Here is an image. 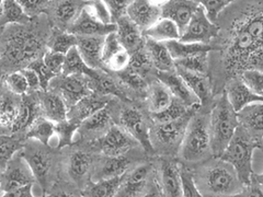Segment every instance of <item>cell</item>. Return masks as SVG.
Wrapping results in <instances>:
<instances>
[{
    "label": "cell",
    "mask_w": 263,
    "mask_h": 197,
    "mask_svg": "<svg viewBox=\"0 0 263 197\" xmlns=\"http://www.w3.org/2000/svg\"><path fill=\"white\" fill-rule=\"evenodd\" d=\"M42 115L54 123L68 120V106L63 96L56 91H45L39 94Z\"/></svg>",
    "instance_id": "cell-29"
},
{
    "label": "cell",
    "mask_w": 263,
    "mask_h": 197,
    "mask_svg": "<svg viewBox=\"0 0 263 197\" xmlns=\"http://www.w3.org/2000/svg\"><path fill=\"white\" fill-rule=\"evenodd\" d=\"M201 105L189 109L182 116L166 123H153L151 126V142L155 155L177 158L189 123Z\"/></svg>",
    "instance_id": "cell-5"
},
{
    "label": "cell",
    "mask_w": 263,
    "mask_h": 197,
    "mask_svg": "<svg viewBox=\"0 0 263 197\" xmlns=\"http://www.w3.org/2000/svg\"><path fill=\"white\" fill-rule=\"evenodd\" d=\"M111 121V110L109 109V105H106L82 122L79 131L82 137L87 139H98L99 141L113 125Z\"/></svg>",
    "instance_id": "cell-28"
},
{
    "label": "cell",
    "mask_w": 263,
    "mask_h": 197,
    "mask_svg": "<svg viewBox=\"0 0 263 197\" xmlns=\"http://www.w3.org/2000/svg\"><path fill=\"white\" fill-rule=\"evenodd\" d=\"M22 149V143L20 138L15 137L14 134H2V143H0V169L4 170L14 155Z\"/></svg>",
    "instance_id": "cell-41"
},
{
    "label": "cell",
    "mask_w": 263,
    "mask_h": 197,
    "mask_svg": "<svg viewBox=\"0 0 263 197\" xmlns=\"http://www.w3.org/2000/svg\"><path fill=\"white\" fill-rule=\"evenodd\" d=\"M194 2L204 8L211 21L216 23L219 14L236 0H194Z\"/></svg>",
    "instance_id": "cell-47"
},
{
    "label": "cell",
    "mask_w": 263,
    "mask_h": 197,
    "mask_svg": "<svg viewBox=\"0 0 263 197\" xmlns=\"http://www.w3.org/2000/svg\"><path fill=\"white\" fill-rule=\"evenodd\" d=\"M24 76H26L27 80H28V84H29V87H30V91H33V92H37L39 90H42V86H41V80L37 76V73L27 67L22 69Z\"/></svg>",
    "instance_id": "cell-54"
},
{
    "label": "cell",
    "mask_w": 263,
    "mask_h": 197,
    "mask_svg": "<svg viewBox=\"0 0 263 197\" xmlns=\"http://www.w3.org/2000/svg\"><path fill=\"white\" fill-rule=\"evenodd\" d=\"M65 57L66 55L62 53L53 52L51 49H48L43 56V61L47 66V68L51 71H53L56 76H59V75H63Z\"/></svg>",
    "instance_id": "cell-50"
},
{
    "label": "cell",
    "mask_w": 263,
    "mask_h": 197,
    "mask_svg": "<svg viewBox=\"0 0 263 197\" xmlns=\"http://www.w3.org/2000/svg\"><path fill=\"white\" fill-rule=\"evenodd\" d=\"M117 196H163L158 183L155 157L143 160L126 172Z\"/></svg>",
    "instance_id": "cell-7"
},
{
    "label": "cell",
    "mask_w": 263,
    "mask_h": 197,
    "mask_svg": "<svg viewBox=\"0 0 263 197\" xmlns=\"http://www.w3.org/2000/svg\"><path fill=\"white\" fill-rule=\"evenodd\" d=\"M200 5L194 0H170L161 7V16L174 21L182 34Z\"/></svg>",
    "instance_id": "cell-22"
},
{
    "label": "cell",
    "mask_w": 263,
    "mask_h": 197,
    "mask_svg": "<svg viewBox=\"0 0 263 197\" xmlns=\"http://www.w3.org/2000/svg\"><path fill=\"white\" fill-rule=\"evenodd\" d=\"M166 45L168 46L169 51L175 61L184 58V57L214 51V46L212 44L189 43V42H182V41L180 40L168 41V42H166Z\"/></svg>",
    "instance_id": "cell-37"
},
{
    "label": "cell",
    "mask_w": 263,
    "mask_h": 197,
    "mask_svg": "<svg viewBox=\"0 0 263 197\" xmlns=\"http://www.w3.org/2000/svg\"><path fill=\"white\" fill-rule=\"evenodd\" d=\"M156 76L169 88L174 96L182 102L185 106H187V108L201 105L199 98L192 92V90L189 88L186 82L176 70L168 72L157 71Z\"/></svg>",
    "instance_id": "cell-24"
},
{
    "label": "cell",
    "mask_w": 263,
    "mask_h": 197,
    "mask_svg": "<svg viewBox=\"0 0 263 197\" xmlns=\"http://www.w3.org/2000/svg\"><path fill=\"white\" fill-rule=\"evenodd\" d=\"M213 155L210 135V110H197L189 123L178 160L186 166H196Z\"/></svg>",
    "instance_id": "cell-3"
},
{
    "label": "cell",
    "mask_w": 263,
    "mask_h": 197,
    "mask_svg": "<svg viewBox=\"0 0 263 197\" xmlns=\"http://www.w3.org/2000/svg\"><path fill=\"white\" fill-rule=\"evenodd\" d=\"M190 108H187V106H185L180 100H178L177 97H175L174 101H172V103L166 110H163L159 113L149 114V116L153 123H166L182 116Z\"/></svg>",
    "instance_id": "cell-44"
},
{
    "label": "cell",
    "mask_w": 263,
    "mask_h": 197,
    "mask_svg": "<svg viewBox=\"0 0 263 197\" xmlns=\"http://www.w3.org/2000/svg\"><path fill=\"white\" fill-rule=\"evenodd\" d=\"M239 77L252 92L263 97V71L248 69L242 71Z\"/></svg>",
    "instance_id": "cell-48"
},
{
    "label": "cell",
    "mask_w": 263,
    "mask_h": 197,
    "mask_svg": "<svg viewBox=\"0 0 263 197\" xmlns=\"http://www.w3.org/2000/svg\"><path fill=\"white\" fill-rule=\"evenodd\" d=\"M197 188L202 196H238L243 188L235 168L220 157H214L192 167Z\"/></svg>",
    "instance_id": "cell-2"
},
{
    "label": "cell",
    "mask_w": 263,
    "mask_h": 197,
    "mask_svg": "<svg viewBox=\"0 0 263 197\" xmlns=\"http://www.w3.org/2000/svg\"><path fill=\"white\" fill-rule=\"evenodd\" d=\"M145 47L151 56L154 67L157 71L168 72L176 70V63L166 42H159L146 37Z\"/></svg>",
    "instance_id": "cell-30"
},
{
    "label": "cell",
    "mask_w": 263,
    "mask_h": 197,
    "mask_svg": "<svg viewBox=\"0 0 263 197\" xmlns=\"http://www.w3.org/2000/svg\"><path fill=\"white\" fill-rule=\"evenodd\" d=\"M77 48L90 68L105 70L102 56L105 36H77Z\"/></svg>",
    "instance_id": "cell-25"
},
{
    "label": "cell",
    "mask_w": 263,
    "mask_h": 197,
    "mask_svg": "<svg viewBox=\"0 0 263 197\" xmlns=\"http://www.w3.org/2000/svg\"><path fill=\"white\" fill-rule=\"evenodd\" d=\"M130 54L120 42L117 32H112L105 36L103 46L102 62L105 70L121 72L127 68Z\"/></svg>",
    "instance_id": "cell-18"
},
{
    "label": "cell",
    "mask_w": 263,
    "mask_h": 197,
    "mask_svg": "<svg viewBox=\"0 0 263 197\" xmlns=\"http://www.w3.org/2000/svg\"><path fill=\"white\" fill-rule=\"evenodd\" d=\"M125 175V174H124ZM124 175L108 178L96 181L90 184L84 192L85 196L91 197H112L117 196L124 180Z\"/></svg>",
    "instance_id": "cell-36"
},
{
    "label": "cell",
    "mask_w": 263,
    "mask_h": 197,
    "mask_svg": "<svg viewBox=\"0 0 263 197\" xmlns=\"http://www.w3.org/2000/svg\"><path fill=\"white\" fill-rule=\"evenodd\" d=\"M56 92H59L67 104L68 109L78 103L81 98L93 93L91 80L86 75L72 73L63 75L62 79L55 82Z\"/></svg>",
    "instance_id": "cell-14"
},
{
    "label": "cell",
    "mask_w": 263,
    "mask_h": 197,
    "mask_svg": "<svg viewBox=\"0 0 263 197\" xmlns=\"http://www.w3.org/2000/svg\"><path fill=\"white\" fill-rule=\"evenodd\" d=\"M111 13L113 23L127 15V9L133 0H103Z\"/></svg>",
    "instance_id": "cell-51"
},
{
    "label": "cell",
    "mask_w": 263,
    "mask_h": 197,
    "mask_svg": "<svg viewBox=\"0 0 263 197\" xmlns=\"http://www.w3.org/2000/svg\"><path fill=\"white\" fill-rule=\"evenodd\" d=\"M257 148L258 143L242 127L238 126L232 141L226 147L223 154L220 155L221 159L235 168L243 186L251 183L254 174L252 158Z\"/></svg>",
    "instance_id": "cell-6"
},
{
    "label": "cell",
    "mask_w": 263,
    "mask_h": 197,
    "mask_svg": "<svg viewBox=\"0 0 263 197\" xmlns=\"http://www.w3.org/2000/svg\"><path fill=\"white\" fill-rule=\"evenodd\" d=\"M4 85L11 92L18 95H26L30 91L28 80L22 70H16L8 73L7 76L4 77Z\"/></svg>",
    "instance_id": "cell-45"
},
{
    "label": "cell",
    "mask_w": 263,
    "mask_h": 197,
    "mask_svg": "<svg viewBox=\"0 0 263 197\" xmlns=\"http://www.w3.org/2000/svg\"><path fill=\"white\" fill-rule=\"evenodd\" d=\"M149 2H151L153 5L161 8V7H163L166 4H168V3L170 2V0H149Z\"/></svg>",
    "instance_id": "cell-56"
},
{
    "label": "cell",
    "mask_w": 263,
    "mask_h": 197,
    "mask_svg": "<svg viewBox=\"0 0 263 197\" xmlns=\"http://www.w3.org/2000/svg\"><path fill=\"white\" fill-rule=\"evenodd\" d=\"M33 186H34V183H30L26 184L23 186H20L15 190L8 192L3 197H33L34 194H33Z\"/></svg>",
    "instance_id": "cell-55"
},
{
    "label": "cell",
    "mask_w": 263,
    "mask_h": 197,
    "mask_svg": "<svg viewBox=\"0 0 263 197\" xmlns=\"http://www.w3.org/2000/svg\"><path fill=\"white\" fill-rule=\"evenodd\" d=\"M238 123L237 112L223 91L210 109V135L214 157H220L235 135Z\"/></svg>",
    "instance_id": "cell-4"
},
{
    "label": "cell",
    "mask_w": 263,
    "mask_h": 197,
    "mask_svg": "<svg viewBox=\"0 0 263 197\" xmlns=\"http://www.w3.org/2000/svg\"><path fill=\"white\" fill-rule=\"evenodd\" d=\"M127 15L143 32L161 19V8L153 5L149 0H133L127 9Z\"/></svg>",
    "instance_id": "cell-27"
},
{
    "label": "cell",
    "mask_w": 263,
    "mask_h": 197,
    "mask_svg": "<svg viewBox=\"0 0 263 197\" xmlns=\"http://www.w3.org/2000/svg\"><path fill=\"white\" fill-rule=\"evenodd\" d=\"M180 174L182 193L185 197H201V193L196 186L192 167L180 162Z\"/></svg>",
    "instance_id": "cell-46"
},
{
    "label": "cell",
    "mask_w": 263,
    "mask_h": 197,
    "mask_svg": "<svg viewBox=\"0 0 263 197\" xmlns=\"http://www.w3.org/2000/svg\"><path fill=\"white\" fill-rule=\"evenodd\" d=\"M253 179H254V181H256L257 183H259L263 187V173H261V174H256V173H254L253 174Z\"/></svg>",
    "instance_id": "cell-57"
},
{
    "label": "cell",
    "mask_w": 263,
    "mask_h": 197,
    "mask_svg": "<svg viewBox=\"0 0 263 197\" xmlns=\"http://www.w3.org/2000/svg\"><path fill=\"white\" fill-rule=\"evenodd\" d=\"M115 31H117V24H105L99 20L90 10L88 4L68 30V32L76 36H106Z\"/></svg>",
    "instance_id": "cell-17"
},
{
    "label": "cell",
    "mask_w": 263,
    "mask_h": 197,
    "mask_svg": "<svg viewBox=\"0 0 263 197\" xmlns=\"http://www.w3.org/2000/svg\"><path fill=\"white\" fill-rule=\"evenodd\" d=\"M99 147L104 155H110V157L124 155L132 149L142 148L141 144L121 125H112L99 139Z\"/></svg>",
    "instance_id": "cell-13"
},
{
    "label": "cell",
    "mask_w": 263,
    "mask_h": 197,
    "mask_svg": "<svg viewBox=\"0 0 263 197\" xmlns=\"http://www.w3.org/2000/svg\"><path fill=\"white\" fill-rule=\"evenodd\" d=\"M145 37L152 38L159 42H168V41L180 40L181 33L177 24L167 18H161L149 29L144 31Z\"/></svg>",
    "instance_id": "cell-34"
},
{
    "label": "cell",
    "mask_w": 263,
    "mask_h": 197,
    "mask_svg": "<svg viewBox=\"0 0 263 197\" xmlns=\"http://www.w3.org/2000/svg\"><path fill=\"white\" fill-rule=\"evenodd\" d=\"M120 125L141 144L147 155L155 157V151L151 142L152 120L144 104L142 108L135 105L123 108L120 114Z\"/></svg>",
    "instance_id": "cell-8"
},
{
    "label": "cell",
    "mask_w": 263,
    "mask_h": 197,
    "mask_svg": "<svg viewBox=\"0 0 263 197\" xmlns=\"http://www.w3.org/2000/svg\"><path fill=\"white\" fill-rule=\"evenodd\" d=\"M224 92L236 112H239L250 103L263 102V97L252 92L239 76L229 79L226 82Z\"/></svg>",
    "instance_id": "cell-21"
},
{
    "label": "cell",
    "mask_w": 263,
    "mask_h": 197,
    "mask_svg": "<svg viewBox=\"0 0 263 197\" xmlns=\"http://www.w3.org/2000/svg\"><path fill=\"white\" fill-rule=\"evenodd\" d=\"M102 96H96L95 92L87 95L86 97L76 103L68 110V120L81 124L82 122L91 116L99 110L108 105V98Z\"/></svg>",
    "instance_id": "cell-31"
},
{
    "label": "cell",
    "mask_w": 263,
    "mask_h": 197,
    "mask_svg": "<svg viewBox=\"0 0 263 197\" xmlns=\"http://www.w3.org/2000/svg\"><path fill=\"white\" fill-rule=\"evenodd\" d=\"M174 98L175 96L169 88L160 81L157 76H155L148 85L144 105L149 114L159 113L166 110L174 101Z\"/></svg>",
    "instance_id": "cell-20"
},
{
    "label": "cell",
    "mask_w": 263,
    "mask_h": 197,
    "mask_svg": "<svg viewBox=\"0 0 263 197\" xmlns=\"http://www.w3.org/2000/svg\"><path fill=\"white\" fill-rule=\"evenodd\" d=\"M72 73H80V75H86L90 79L97 76L98 70L90 68L82 58L77 46L72 47L70 51L66 54L65 64L63 69V75H72Z\"/></svg>",
    "instance_id": "cell-38"
},
{
    "label": "cell",
    "mask_w": 263,
    "mask_h": 197,
    "mask_svg": "<svg viewBox=\"0 0 263 197\" xmlns=\"http://www.w3.org/2000/svg\"><path fill=\"white\" fill-rule=\"evenodd\" d=\"M88 7L92 13L97 16V18L102 21L105 24H111L113 23L111 13L108 9V7L104 4L103 0H89Z\"/></svg>",
    "instance_id": "cell-53"
},
{
    "label": "cell",
    "mask_w": 263,
    "mask_h": 197,
    "mask_svg": "<svg viewBox=\"0 0 263 197\" xmlns=\"http://www.w3.org/2000/svg\"><path fill=\"white\" fill-rule=\"evenodd\" d=\"M45 147L47 146L37 142V144L26 146L22 150L23 157L29 163L33 174L36 179V182L42 186L43 191L46 190L47 180L52 168V155L47 149H45Z\"/></svg>",
    "instance_id": "cell-15"
},
{
    "label": "cell",
    "mask_w": 263,
    "mask_h": 197,
    "mask_svg": "<svg viewBox=\"0 0 263 197\" xmlns=\"http://www.w3.org/2000/svg\"><path fill=\"white\" fill-rule=\"evenodd\" d=\"M36 179L33 174L29 163L23 157L22 151H20L7 163L6 168L2 170V180H0L2 196L20 186L34 183Z\"/></svg>",
    "instance_id": "cell-11"
},
{
    "label": "cell",
    "mask_w": 263,
    "mask_h": 197,
    "mask_svg": "<svg viewBox=\"0 0 263 197\" xmlns=\"http://www.w3.org/2000/svg\"><path fill=\"white\" fill-rule=\"evenodd\" d=\"M28 67L37 73V76L41 80V86H42V91L47 90V88L51 86V82L53 81V79L56 77L55 73L47 68V66L43 61V57L42 58L34 61L32 64H30Z\"/></svg>",
    "instance_id": "cell-49"
},
{
    "label": "cell",
    "mask_w": 263,
    "mask_h": 197,
    "mask_svg": "<svg viewBox=\"0 0 263 197\" xmlns=\"http://www.w3.org/2000/svg\"><path fill=\"white\" fill-rule=\"evenodd\" d=\"M89 0H51L45 14L53 28L68 31Z\"/></svg>",
    "instance_id": "cell-12"
},
{
    "label": "cell",
    "mask_w": 263,
    "mask_h": 197,
    "mask_svg": "<svg viewBox=\"0 0 263 197\" xmlns=\"http://www.w3.org/2000/svg\"><path fill=\"white\" fill-rule=\"evenodd\" d=\"M78 37L73 35L72 33L61 30L57 28L52 29L51 36L48 38V49L53 52L62 53L64 55L67 54L72 47L77 46Z\"/></svg>",
    "instance_id": "cell-39"
},
{
    "label": "cell",
    "mask_w": 263,
    "mask_h": 197,
    "mask_svg": "<svg viewBox=\"0 0 263 197\" xmlns=\"http://www.w3.org/2000/svg\"><path fill=\"white\" fill-rule=\"evenodd\" d=\"M237 116L239 126L259 143L263 137V102L248 104L237 112Z\"/></svg>",
    "instance_id": "cell-23"
},
{
    "label": "cell",
    "mask_w": 263,
    "mask_h": 197,
    "mask_svg": "<svg viewBox=\"0 0 263 197\" xmlns=\"http://www.w3.org/2000/svg\"><path fill=\"white\" fill-rule=\"evenodd\" d=\"M91 158L90 155L81 150L73 151L69 157L68 172L72 180L81 182L82 180L87 178L90 169H91Z\"/></svg>",
    "instance_id": "cell-40"
},
{
    "label": "cell",
    "mask_w": 263,
    "mask_h": 197,
    "mask_svg": "<svg viewBox=\"0 0 263 197\" xmlns=\"http://www.w3.org/2000/svg\"><path fill=\"white\" fill-rule=\"evenodd\" d=\"M23 95H18L11 92L5 85L2 93V104H0V124L3 133L8 130L7 134L12 133V128L20 114Z\"/></svg>",
    "instance_id": "cell-26"
},
{
    "label": "cell",
    "mask_w": 263,
    "mask_h": 197,
    "mask_svg": "<svg viewBox=\"0 0 263 197\" xmlns=\"http://www.w3.org/2000/svg\"><path fill=\"white\" fill-rule=\"evenodd\" d=\"M52 24L45 13L28 24H9L2 28V64L4 70H22L48 51Z\"/></svg>",
    "instance_id": "cell-1"
},
{
    "label": "cell",
    "mask_w": 263,
    "mask_h": 197,
    "mask_svg": "<svg viewBox=\"0 0 263 197\" xmlns=\"http://www.w3.org/2000/svg\"><path fill=\"white\" fill-rule=\"evenodd\" d=\"M258 148H259V149H261V150L263 151V137H262L261 141L258 143Z\"/></svg>",
    "instance_id": "cell-58"
},
{
    "label": "cell",
    "mask_w": 263,
    "mask_h": 197,
    "mask_svg": "<svg viewBox=\"0 0 263 197\" xmlns=\"http://www.w3.org/2000/svg\"><path fill=\"white\" fill-rule=\"evenodd\" d=\"M55 124L56 123L45 116H39L26 131V139L28 141L32 139V141L48 146L55 136Z\"/></svg>",
    "instance_id": "cell-35"
},
{
    "label": "cell",
    "mask_w": 263,
    "mask_h": 197,
    "mask_svg": "<svg viewBox=\"0 0 263 197\" xmlns=\"http://www.w3.org/2000/svg\"><path fill=\"white\" fill-rule=\"evenodd\" d=\"M18 2L24 8L26 12L32 18H34V16L46 12L51 0H18Z\"/></svg>",
    "instance_id": "cell-52"
},
{
    "label": "cell",
    "mask_w": 263,
    "mask_h": 197,
    "mask_svg": "<svg viewBox=\"0 0 263 197\" xmlns=\"http://www.w3.org/2000/svg\"><path fill=\"white\" fill-rule=\"evenodd\" d=\"M155 163L162 195L168 197H182L180 161L178 158L155 155Z\"/></svg>",
    "instance_id": "cell-10"
},
{
    "label": "cell",
    "mask_w": 263,
    "mask_h": 197,
    "mask_svg": "<svg viewBox=\"0 0 263 197\" xmlns=\"http://www.w3.org/2000/svg\"><path fill=\"white\" fill-rule=\"evenodd\" d=\"M175 63L176 66L186 70L210 75V52L184 57V58L175 61Z\"/></svg>",
    "instance_id": "cell-42"
},
{
    "label": "cell",
    "mask_w": 263,
    "mask_h": 197,
    "mask_svg": "<svg viewBox=\"0 0 263 197\" xmlns=\"http://www.w3.org/2000/svg\"><path fill=\"white\" fill-rule=\"evenodd\" d=\"M24 8L18 0H2V13H0V27L9 24H28L32 21Z\"/></svg>",
    "instance_id": "cell-33"
},
{
    "label": "cell",
    "mask_w": 263,
    "mask_h": 197,
    "mask_svg": "<svg viewBox=\"0 0 263 197\" xmlns=\"http://www.w3.org/2000/svg\"><path fill=\"white\" fill-rule=\"evenodd\" d=\"M115 24H117L115 32L120 42L130 55L145 47L146 37L143 30L134 21H132L128 15H124L115 22Z\"/></svg>",
    "instance_id": "cell-19"
},
{
    "label": "cell",
    "mask_w": 263,
    "mask_h": 197,
    "mask_svg": "<svg viewBox=\"0 0 263 197\" xmlns=\"http://www.w3.org/2000/svg\"><path fill=\"white\" fill-rule=\"evenodd\" d=\"M176 71L183 78L189 88L192 90V92L199 98L201 109L210 110L212 104L214 103V100H215V94H214L213 84L210 75L186 70L182 67H179V66H176Z\"/></svg>",
    "instance_id": "cell-16"
},
{
    "label": "cell",
    "mask_w": 263,
    "mask_h": 197,
    "mask_svg": "<svg viewBox=\"0 0 263 197\" xmlns=\"http://www.w3.org/2000/svg\"><path fill=\"white\" fill-rule=\"evenodd\" d=\"M219 32V27L211 21L204 8H197L186 28L180 36V41L189 43L212 44Z\"/></svg>",
    "instance_id": "cell-9"
},
{
    "label": "cell",
    "mask_w": 263,
    "mask_h": 197,
    "mask_svg": "<svg viewBox=\"0 0 263 197\" xmlns=\"http://www.w3.org/2000/svg\"><path fill=\"white\" fill-rule=\"evenodd\" d=\"M129 166L130 161L125 157V154L119 155V157L105 155V158L99 162L98 167L96 168L92 181L96 182L99 180L124 175L130 169Z\"/></svg>",
    "instance_id": "cell-32"
},
{
    "label": "cell",
    "mask_w": 263,
    "mask_h": 197,
    "mask_svg": "<svg viewBox=\"0 0 263 197\" xmlns=\"http://www.w3.org/2000/svg\"><path fill=\"white\" fill-rule=\"evenodd\" d=\"M80 124L70 120H66L55 124V136L57 137V142L59 148L67 147L72 144L73 135L76 134V131L79 130Z\"/></svg>",
    "instance_id": "cell-43"
}]
</instances>
